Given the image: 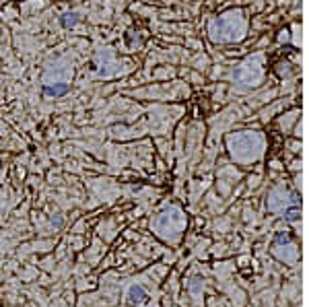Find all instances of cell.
I'll use <instances>...</instances> for the list:
<instances>
[{
	"label": "cell",
	"instance_id": "1",
	"mask_svg": "<svg viewBox=\"0 0 309 307\" xmlns=\"http://www.w3.org/2000/svg\"><path fill=\"white\" fill-rule=\"evenodd\" d=\"M245 31V19L239 11H229L221 15L219 19H214L210 25V35L212 40L219 42H235L241 40Z\"/></svg>",
	"mask_w": 309,
	"mask_h": 307
},
{
	"label": "cell",
	"instance_id": "2",
	"mask_svg": "<svg viewBox=\"0 0 309 307\" xmlns=\"http://www.w3.org/2000/svg\"><path fill=\"white\" fill-rule=\"evenodd\" d=\"M231 150L239 159L254 157L262 150V138L256 132H241V134L231 138Z\"/></svg>",
	"mask_w": 309,
	"mask_h": 307
},
{
	"label": "cell",
	"instance_id": "3",
	"mask_svg": "<svg viewBox=\"0 0 309 307\" xmlns=\"http://www.w3.org/2000/svg\"><path fill=\"white\" fill-rule=\"evenodd\" d=\"M262 60L256 56V58H250L235 70V79L241 83V85H258L260 79H262Z\"/></svg>",
	"mask_w": 309,
	"mask_h": 307
},
{
	"label": "cell",
	"instance_id": "4",
	"mask_svg": "<svg viewBox=\"0 0 309 307\" xmlns=\"http://www.w3.org/2000/svg\"><path fill=\"white\" fill-rule=\"evenodd\" d=\"M68 83H54V85H46L44 87V95L46 97H62L68 93Z\"/></svg>",
	"mask_w": 309,
	"mask_h": 307
},
{
	"label": "cell",
	"instance_id": "5",
	"mask_svg": "<svg viewBox=\"0 0 309 307\" xmlns=\"http://www.w3.org/2000/svg\"><path fill=\"white\" fill-rule=\"evenodd\" d=\"M144 299H146V293H144V289H142V287H138V285L130 287V291H128V303L138 305V303H142Z\"/></svg>",
	"mask_w": 309,
	"mask_h": 307
},
{
	"label": "cell",
	"instance_id": "6",
	"mask_svg": "<svg viewBox=\"0 0 309 307\" xmlns=\"http://www.w3.org/2000/svg\"><path fill=\"white\" fill-rule=\"evenodd\" d=\"M60 23L64 25V27H72V25L79 23V15L76 13H64V15H62V19H60Z\"/></svg>",
	"mask_w": 309,
	"mask_h": 307
}]
</instances>
